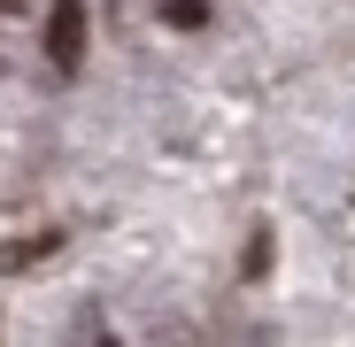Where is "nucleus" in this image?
I'll use <instances>...</instances> for the list:
<instances>
[{"mask_svg": "<svg viewBox=\"0 0 355 347\" xmlns=\"http://www.w3.org/2000/svg\"><path fill=\"white\" fill-rule=\"evenodd\" d=\"M85 39H93L85 0H54V8H46V62L54 70H78L85 62Z\"/></svg>", "mask_w": 355, "mask_h": 347, "instance_id": "obj_1", "label": "nucleus"}, {"mask_svg": "<svg viewBox=\"0 0 355 347\" xmlns=\"http://www.w3.org/2000/svg\"><path fill=\"white\" fill-rule=\"evenodd\" d=\"M54 247H62V240H54V231H31V240H16V247L0 255V263H8V270H31V263H46Z\"/></svg>", "mask_w": 355, "mask_h": 347, "instance_id": "obj_2", "label": "nucleus"}, {"mask_svg": "<svg viewBox=\"0 0 355 347\" xmlns=\"http://www.w3.org/2000/svg\"><path fill=\"white\" fill-rule=\"evenodd\" d=\"M270 270V231H255V247H248V278H263Z\"/></svg>", "mask_w": 355, "mask_h": 347, "instance_id": "obj_3", "label": "nucleus"}, {"mask_svg": "<svg viewBox=\"0 0 355 347\" xmlns=\"http://www.w3.org/2000/svg\"><path fill=\"white\" fill-rule=\"evenodd\" d=\"M0 16H24V0H0Z\"/></svg>", "mask_w": 355, "mask_h": 347, "instance_id": "obj_4", "label": "nucleus"}, {"mask_svg": "<svg viewBox=\"0 0 355 347\" xmlns=\"http://www.w3.org/2000/svg\"><path fill=\"white\" fill-rule=\"evenodd\" d=\"M101 347H116V339H101Z\"/></svg>", "mask_w": 355, "mask_h": 347, "instance_id": "obj_5", "label": "nucleus"}]
</instances>
